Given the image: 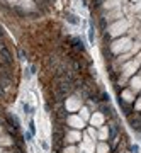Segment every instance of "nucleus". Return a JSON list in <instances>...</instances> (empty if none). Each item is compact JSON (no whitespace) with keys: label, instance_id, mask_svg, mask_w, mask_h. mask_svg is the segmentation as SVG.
Listing matches in <instances>:
<instances>
[{"label":"nucleus","instance_id":"1","mask_svg":"<svg viewBox=\"0 0 141 153\" xmlns=\"http://www.w3.org/2000/svg\"><path fill=\"white\" fill-rule=\"evenodd\" d=\"M88 39H90V43H94V27L88 29Z\"/></svg>","mask_w":141,"mask_h":153},{"label":"nucleus","instance_id":"2","mask_svg":"<svg viewBox=\"0 0 141 153\" xmlns=\"http://www.w3.org/2000/svg\"><path fill=\"white\" fill-rule=\"evenodd\" d=\"M68 21H70V22H73V24H78V21H76V17L73 16V14H70V16H68Z\"/></svg>","mask_w":141,"mask_h":153}]
</instances>
